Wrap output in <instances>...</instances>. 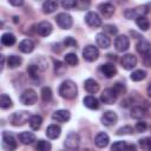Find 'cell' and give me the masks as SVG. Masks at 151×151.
I'll return each mask as SVG.
<instances>
[{"label":"cell","mask_w":151,"mask_h":151,"mask_svg":"<svg viewBox=\"0 0 151 151\" xmlns=\"http://www.w3.org/2000/svg\"><path fill=\"white\" fill-rule=\"evenodd\" d=\"M4 65H5V57L1 55V71L4 70Z\"/></svg>","instance_id":"cell-51"},{"label":"cell","mask_w":151,"mask_h":151,"mask_svg":"<svg viewBox=\"0 0 151 151\" xmlns=\"http://www.w3.org/2000/svg\"><path fill=\"white\" fill-rule=\"evenodd\" d=\"M54 65H55V66H54V70H55V73H57V74H60V71H59V70H61L63 73L66 71L65 66H64L60 61H54Z\"/></svg>","instance_id":"cell-47"},{"label":"cell","mask_w":151,"mask_h":151,"mask_svg":"<svg viewBox=\"0 0 151 151\" xmlns=\"http://www.w3.org/2000/svg\"><path fill=\"white\" fill-rule=\"evenodd\" d=\"M126 151H137V149H136V145H133V144H131V145H127V149H126Z\"/></svg>","instance_id":"cell-49"},{"label":"cell","mask_w":151,"mask_h":151,"mask_svg":"<svg viewBox=\"0 0 151 151\" xmlns=\"http://www.w3.org/2000/svg\"><path fill=\"white\" fill-rule=\"evenodd\" d=\"M117 120H118V116L114 111H106L100 118L101 124L105 126H112L117 123Z\"/></svg>","instance_id":"cell-10"},{"label":"cell","mask_w":151,"mask_h":151,"mask_svg":"<svg viewBox=\"0 0 151 151\" xmlns=\"http://www.w3.org/2000/svg\"><path fill=\"white\" fill-rule=\"evenodd\" d=\"M83 103H84V105H85L87 109H90V110H97V109H99V101H98V99H97L96 97H93V96H86V97L83 99Z\"/></svg>","instance_id":"cell-24"},{"label":"cell","mask_w":151,"mask_h":151,"mask_svg":"<svg viewBox=\"0 0 151 151\" xmlns=\"http://www.w3.org/2000/svg\"><path fill=\"white\" fill-rule=\"evenodd\" d=\"M1 146L5 151H15L17 149V142L14 136L11 132L4 131L1 136Z\"/></svg>","instance_id":"cell-3"},{"label":"cell","mask_w":151,"mask_h":151,"mask_svg":"<svg viewBox=\"0 0 151 151\" xmlns=\"http://www.w3.org/2000/svg\"><path fill=\"white\" fill-rule=\"evenodd\" d=\"M64 60H65V63H66L67 65H70V66H76V65L78 64V57H77L76 53H67V54L65 55Z\"/></svg>","instance_id":"cell-37"},{"label":"cell","mask_w":151,"mask_h":151,"mask_svg":"<svg viewBox=\"0 0 151 151\" xmlns=\"http://www.w3.org/2000/svg\"><path fill=\"white\" fill-rule=\"evenodd\" d=\"M41 98L44 101H50L52 99V90L50 87H42L41 88Z\"/></svg>","instance_id":"cell-39"},{"label":"cell","mask_w":151,"mask_h":151,"mask_svg":"<svg viewBox=\"0 0 151 151\" xmlns=\"http://www.w3.org/2000/svg\"><path fill=\"white\" fill-rule=\"evenodd\" d=\"M146 93H147V96L151 98V83L147 85V87H146Z\"/></svg>","instance_id":"cell-50"},{"label":"cell","mask_w":151,"mask_h":151,"mask_svg":"<svg viewBox=\"0 0 151 151\" xmlns=\"http://www.w3.org/2000/svg\"><path fill=\"white\" fill-rule=\"evenodd\" d=\"M79 144H80V138H79V134L76 132H70L66 136L64 142V145L68 150H77L79 147Z\"/></svg>","instance_id":"cell-7"},{"label":"cell","mask_w":151,"mask_h":151,"mask_svg":"<svg viewBox=\"0 0 151 151\" xmlns=\"http://www.w3.org/2000/svg\"><path fill=\"white\" fill-rule=\"evenodd\" d=\"M146 129H147V124H146L145 122H143V120H139V122L136 124V126H134V130H136L137 132H145Z\"/></svg>","instance_id":"cell-44"},{"label":"cell","mask_w":151,"mask_h":151,"mask_svg":"<svg viewBox=\"0 0 151 151\" xmlns=\"http://www.w3.org/2000/svg\"><path fill=\"white\" fill-rule=\"evenodd\" d=\"M136 24H137V26H138L142 31H147L149 27H150V21H149L145 17L137 18V19H136Z\"/></svg>","instance_id":"cell-34"},{"label":"cell","mask_w":151,"mask_h":151,"mask_svg":"<svg viewBox=\"0 0 151 151\" xmlns=\"http://www.w3.org/2000/svg\"><path fill=\"white\" fill-rule=\"evenodd\" d=\"M38 100V94L33 88H27L20 94V101L24 105H33Z\"/></svg>","instance_id":"cell-5"},{"label":"cell","mask_w":151,"mask_h":151,"mask_svg":"<svg viewBox=\"0 0 151 151\" xmlns=\"http://www.w3.org/2000/svg\"><path fill=\"white\" fill-rule=\"evenodd\" d=\"M114 47L118 52H125L130 47V40L126 35H118L114 40Z\"/></svg>","instance_id":"cell-9"},{"label":"cell","mask_w":151,"mask_h":151,"mask_svg":"<svg viewBox=\"0 0 151 151\" xmlns=\"http://www.w3.org/2000/svg\"><path fill=\"white\" fill-rule=\"evenodd\" d=\"M58 8V2L57 1H53V0H47L42 4V11L44 13H53L55 9Z\"/></svg>","instance_id":"cell-26"},{"label":"cell","mask_w":151,"mask_h":151,"mask_svg":"<svg viewBox=\"0 0 151 151\" xmlns=\"http://www.w3.org/2000/svg\"><path fill=\"white\" fill-rule=\"evenodd\" d=\"M15 37L12 33H4L1 35V44L4 46H12L15 44Z\"/></svg>","instance_id":"cell-29"},{"label":"cell","mask_w":151,"mask_h":151,"mask_svg":"<svg viewBox=\"0 0 151 151\" xmlns=\"http://www.w3.org/2000/svg\"><path fill=\"white\" fill-rule=\"evenodd\" d=\"M117 94L114 93V91L112 88H105L101 94H100V100L104 103V104H107V105H111L113 104L116 100H117Z\"/></svg>","instance_id":"cell-13"},{"label":"cell","mask_w":151,"mask_h":151,"mask_svg":"<svg viewBox=\"0 0 151 151\" xmlns=\"http://www.w3.org/2000/svg\"><path fill=\"white\" fill-rule=\"evenodd\" d=\"M35 31H37V33H38L39 35H41V37H47V35H50V34L52 33L53 26H52V24H51L50 21H41V22H39V24L37 25Z\"/></svg>","instance_id":"cell-11"},{"label":"cell","mask_w":151,"mask_h":151,"mask_svg":"<svg viewBox=\"0 0 151 151\" xmlns=\"http://www.w3.org/2000/svg\"><path fill=\"white\" fill-rule=\"evenodd\" d=\"M136 50L138 51V53H140L143 55H149L150 52H151V44L146 39H143L142 38L136 44Z\"/></svg>","instance_id":"cell-15"},{"label":"cell","mask_w":151,"mask_h":151,"mask_svg":"<svg viewBox=\"0 0 151 151\" xmlns=\"http://www.w3.org/2000/svg\"><path fill=\"white\" fill-rule=\"evenodd\" d=\"M59 94L65 99H74L78 94V87L72 80H65L59 86Z\"/></svg>","instance_id":"cell-1"},{"label":"cell","mask_w":151,"mask_h":151,"mask_svg":"<svg viewBox=\"0 0 151 151\" xmlns=\"http://www.w3.org/2000/svg\"><path fill=\"white\" fill-rule=\"evenodd\" d=\"M39 68L34 65V64H31L28 67H27V73L28 76L32 78V79H38L39 78Z\"/></svg>","instance_id":"cell-38"},{"label":"cell","mask_w":151,"mask_h":151,"mask_svg":"<svg viewBox=\"0 0 151 151\" xmlns=\"http://www.w3.org/2000/svg\"><path fill=\"white\" fill-rule=\"evenodd\" d=\"M61 133V127L57 124H52L46 129V136L50 139H57Z\"/></svg>","instance_id":"cell-20"},{"label":"cell","mask_w":151,"mask_h":151,"mask_svg":"<svg viewBox=\"0 0 151 151\" xmlns=\"http://www.w3.org/2000/svg\"><path fill=\"white\" fill-rule=\"evenodd\" d=\"M13 106V101H12V99L7 96V94H1L0 96V107L1 109H4V110H6V109H9V107H12Z\"/></svg>","instance_id":"cell-31"},{"label":"cell","mask_w":151,"mask_h":151,"mask_svg":"<svg viewBox=\"0 0 151 151\" xmlns=\"http://www.w3.org/2000/svg\"><path fill=\"white\" fill-rule=\"evenodd\" d=\"M130 78L133 81H140V80H143V79L146 78V72L144 70H136V71H133L131 73Z\"/></svg>","instance_id":"cell-32"},{"label":"cell","mask_w":151,"mask_h":151,"mask_svg":"<svg viewBox=\"0 0 151 151\" xmlns=\"http://www.w3.org/2000/svg\"><path fill=\"white\" fill-rule=\"evenodd\" d=\"M31 113L28 111H17L9 117V123L14 126H21L29 122L31 119Z\"/></svg>","instance_id":"cell-2"},{"label":"cell","mask_w":151,"mask_h":151,"mask_svg":"<svg viewBox=\"0 0 151 151\" xmlns=\"http://www.w3.org/2000/svg\"><path fill=\"white\" fill-rule=\"evenodd\" d=\"M104 32H105V33H109L110 35H113V34H117L118 29H117V27L113 26V25H105V26H104Z\"/></svg>","instance_id":"cell-45"},{"label":"cell","mask_w":151,"mask_h":151,"mask_svg":"<svg viewBox=\"0 0 151 151\" xmlns=\"http://www.w3.org/2000/svg\"><path fill=\"white\" fill-rule=\"evenodd\" d=\"M18 138H19L20 143L24 145H29L33 142H35V134L33 132H28V131H24V132L19 133Z\"/></svg>","instance_id":"cell-18"},{"label":"cell","mask_w":151,"mask_h":151,"mask_svg":"<svg viewBox=\"0 0 151 151\" xmlns=\"http://www.w3.org/2000/svg\"><path fill=\"white\" fill-rule=\"evenodd\" d=\"M35 150L37 151H51L52 150V145L50 142L47 140H38L37 145H35Z\"/></svg>","instance_id":"cell-33"},{"label":"cell","mask_w":151,"mask_h":151,"mask_svg":"<svg viewBox=\"0 0 151 151\" xmlns=\"http://www.w3.org/2000/svg\"><path fill=\"white\" fill-rule=\"evenodd\" d=\"M55 21H57L58 26L60 28H63V29H70L72 27V24H73L72 17L68 13H59V14H57Z\"/></svg>","instance_id":"cell-6"},{"label":"cell","mask_w":151,"mask_h":151,"mask_svg":"<svg viewBox=\"0 0 151 151\" xmlns=\"http://www.w3.org/2000/svg\"><path fill=\"white\" fill-rule=\"evenodd\" d=\"M84 88L88 92V93H91V94H93V93H97L98 91H99V84L94 80V79H86L85 80V83H84Z\"/></svg>","instance_id":"cell-22"},{"label":"cell","mask_w":151,"mask_h":151,"mask_svg":"<svg viewBox=\"0 0 151 151\" xmlns=\"http://www.w3.org/2000/svg\"><path fill=\"white\" fill-rule=\"evenodd\" d=\"M116 133H117L118 136H122V134H131V133H133V129H132L131 126L126 125V126H123V127L118 129Z\"/></svg>","instance_id":"cell-42"},{"label":"cell","mask_w":151,"mask_h":151,"mask_svg":"<svg viewBox=\"0 0 151 151\" xmlns=\"http://www.w3.org/2000/svg\"><path fill=\"white\" fill-rule=\"evenodd\" d=\"M146 116V110L142 106H134L131 109V117L134 119H142Z\"/></svg>","instance_id":"cell-27"},{"label":"cell","mask_w":151,"mask_h":151,"mask_svg":"<svg viewBox=\"0 0 151 151\" xmlns=\"http://www.w3.org/2000/svg\"><path fill=\"white\" fill-rule=\"evenodd\" d=\"M109 143H110V137H109V134L105 133V132H99V133L96 136V138H94V144H96V146H98L99 149L106 147V146L109 145Z\"/></svg>","instance_id":"cell-17"},{"label":"cell","mask_w":151,"mask_h":151,"mask_svg":"<svg viewBox=\"0 0 151 151\" xmlns=\"http://www.w3.org/2000/svg\"><path fill=\"white\" fill-rule=\"evenodd\" d=\"M28 123H29V126L32 130H39L42 124V118L39 114H33Z\"/></svg>","instance_id":"cell-28"},{"label":"cell","mask_w":151,"mask_h":151,"mask_svg":"<svg viewBox=\"0 0 151 151\" xmlns=\"http://www.w3.org/2000/svg\"><path fill=\"white\" fill-rule=\"evenodd\" d=\"M21 63H22V59L18 55H9L7 58V66L9 68H15V67L20 66Z\"/></svg>","instance_id":"cell-30"},{"label":"cell","mask_w":151,"mask_h":151,"mask_svg":"<svg viewBox=\"0 0 151 151\" xmlns=\"http://www.w3.org/2000/svg\"><path fill=\"white\" fill-rule=\"evenodd\" d=\"M34 42L31 40V39H24L20 41L19 44V50L24 53H31L33 50H34Z\"/></svg>","instance_id":"cell-25"},{"label":"cell","mask_w":151,"mask_h":151,"mask_svg":"<svg viewBox=\"0 0 151 151\" xmlns=\"http://www.w3.org/2000/svg\"><path fill=\"white\" fill-rule=\"evenodd\" d=\"M71 118V113L67 110H57L52 113V119L58 123H66Z\"/></svg>","instance_id":"cell-16"},{"label":"cell","mask_w":151,"mask_h":151,"mask_svg":"<svg viewBox=\"0 0 151 151\" xmlns=\"http://www.w3.org/2000/svg\"><path fill=\"white\" fill-rule=\"evenodd\" d=\"M147 13V6L143 5V6H138L134 8H129L124 11V17L126 19H137L140 17H144Z\"/></svg>","instance_id":"cell-4"},{"label":"cell","mask_w":151,"mask_h":151,"mask_svg":"<svg viewBox=\"0 0 151 151\" xmlns=\"http://www.w3.org/2000/svg\"><path fill=\"white\" fill-rule=\"evenodd\" d=\"M126 149H127V143L124 140L114 142L111 145V151H126Z\"/></svg>","instance_id":"cell-36"},{"label":"cell","mask_w":151,"mask_h":151,"mask_svg":"<svg viewBox=\"0 0 151 151\" xmlns=\"http://www.w3.org/2000/svg\"><path fill=\"white\" fill-rule=\"evenodd\" d=\"M120 64H122V66H123L125 70H132V68H134L136 65H137V58H136V55L127 53V54H125V55L122 57Z\"/></svg>","instance_id":"cell-12"},{"label":"cell","mask_w":151,"mask_h":151,"mask_svg":"<svg viewBox=\"0 0 151 151\" xmlns=\"http://www.w3.org/2000/svg\"><path fill=\"white\" fill-rule=\"evenodd\" d=\"M138 144L142 150L144 151H151V137H144L138 140Z\"/></svg>","instance_id":"cell-35"},{"label":"cell","mask_w":151,"mask_h":151,"mask_svg":"<svg viewBox=\"0 0 151 151\" xmlns=\"http://www.w3.org/2000/svg\"><path fill=\"white\" fill-rule=\"evenodd\" d=\"M8 2H9L11 5H13V6H21V5L24 4V2L21 1V0H19V1H14V0H9Z\"/></svg>","instance_id":"cell-48"},{"label":"cell","mask_w":151,"mask_h":151,"mask_svg":"<svg viewBox=\"0 0 151 151\" xmlns=\"http://www.w3.org/2000/svg\"><path fill=\"white\" fill-rule=\"evenodd\" d=\"M83 57H84V59L86 60V61H94V60H97L98 59V57H99V51H98V48L96 47V46H93V45H87V46H85V48L83 50Z\"/></svg>","instance_id":"cell-8"},{"label":"cell","mask_w":151,"mask_h":151,"mask_svg":"<svg viewBox=\"0 0 151 151\" xmlns=\"http://www.w3.org/2000/svg\"><path fill=\"white\" fill-rule=\"evenodd\" d=\"M98 8H99V12H100L105 18H110V17L114 13V7H113V5L110 4V2L100 4Z\"/></svg>","instance_id":"cell-21"},{"label":"cell","mask_w":151,"mask_h":151,"mask_svg":"<svg viewBox=\"0 0 151 151\" xmlns=\"http://www.w3.org/2000/svg\"><path fill=\"white\" fill-rule=\"evenodd\" d=\"M85 21L91 27H99L101 25V18L96 12H87L85 15Z\"/></svg>","instance_id":"cell-14"},{"label":"cell","mask_w":151,"mask_h":151,"mask_svg":"<svg viewBox=\"0 0 151 151\" xmlns=\"http://www.w3.org/2000/svg\"><path fill=\"white\" fill-rule=\"evenodd\" d=\"M61 6L66 9H72V8L77 7V1H74V0H64V1H61Z\"/></svg>","instance_id":"cell-43"},{"label":"cell","mask_w":151,"mask_h":151,"mask_svg":"<svg viewBox=\"0 0 151 151\" xmlns=\"http://www.w3.org/2000/svg\"><path fill=\"white\" fill-rule=\"evenodd\" d=\"M64 45L66 46V47H77V41L72 38V37H67L65 40H64Z\"/></svg>","instance_id":"cell-46"},{"label":"cell","mask_w":151,"mask_h":151,"mask_svg":"<svg viewBox=\"0 0 151 151\" xmlns=\"http://www.w3.org/2000/svg\"><path fill=\"white\" fill-rule=\"evenodd\" d=\"M100 72L106 77V78H112L117 73V68L113 64H104L100 66Z\"/></svg>","instance_id":"cell-19"},{"label":"cell","mask_w":151,"mask_h":151,"mask_svg":"<svg viewBox=\"0 0 151 151\" xmlns=\"http://www.w3.org/2000/svg\"><path fill=\"white\" fill-rule=\"evenodd\" d=\"M34 61H37V64H34L40 71H45L46 70V67H47V63H46V60L42 58V57H38L37 59H34Z\"/></svg>","instance_id":"cell-40"},{"label":"cell","mask_w":151,"mask_h":151,"mask_svg":"<svg viewBox=\"0 0 151 151\" xmlns=\"http://www.w3.org/2000/svg\"><path fill=\"white\" fill-rule=\"evenodd\" d=\"M96 40L100 48H107L111 45V39L105 33H98L96 37Z\"/></svg>","instance_id":"cell-23"},{"label":"cell","mask_w":151,"mask_h":151,"mask_svg":"<svg viewBox=\"0 0 151 151\" xmlns=\"http://www.w3.org/2000/svg\"><path fill=\"white\" fill-rule=\"evenodd\" d=\"M112 90L114 91V93H116L117 96H119V94H122V93H125V91H126L124 84H122V83H116V84L113 85Z\"/></svg>","instance_id":"cell-41"}]
</instances>
